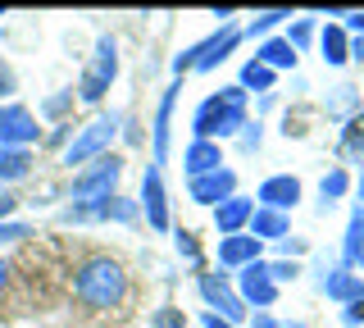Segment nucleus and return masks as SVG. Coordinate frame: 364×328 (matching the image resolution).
<instances>
[{
	"label": "nucleus",
	"mask_w": 364,
	"mask_h": 328,
	"mask_svg": "<svg viewBox=\"0 0 364 328\" xmlns=\"http://www.w3.org/2000/svg\"><path fill=\"white\" fill-rule=\"evenodd\" d=\"M341 18H346V28H355V32H364V9H360V14H341Z\"/></svg>",
	"instance_id": "nucleus-37"
},
{
	"label": "nucleus",
	"mask_w": 364,
	"mask_h": 328,
	"mask_svg": "<svg viewBox=\"0 0 364 328\" xmlns=\"http://www.w3.org/2000/svg\"><path fill=\"white\" fill-rule=\"evenodd\" d=\"M141 210H146V219H151V228H159V233L168 228V191H164V178H159L155 164L146 169V178H141Z\"/></svg>",
	"instance_id": "nucleus-11"
},
{
	"label": "nucleus",
	"mask_w": 364,
	"mask_h": 328,
	"mask_svg": "<svg viewBox=\"0 0 364 328\" xmlns=\"http://www.w3.org/2000/svg\"><path fill=\"white\" fill-rule=\"evenodd\" d=\"M346 187H350V178L341 174V169H333V174L318 183V196H323V206H328V201H337V196H346Z\"/></svg>",
	"instance_id": "nucleus-25"
},
{
	"label": "nucleus",
	"mask_w": 364,
	"mask_h": 328,
	"mask_svg": "<svg viewBox=\"0 0 364 328\" xmlns=\"http://www.w3.org/2000/svg\"><path fill=\"white\" fill-rule=\"evenodd\" d=\"M341 324H364V301H355V305H346V310H341Z\"/></svg>",
	"instance_id": "nucleus-34"
},
{
	"label": "nucleus",
	"mask_w": 364,
	"mask_h": 328,
	"mask_svg": "<svg viewBox=\"0 0 364 328\" xmlns=\"http://www.w3.org/2000/svg\"><path fill=\"white\" fill-rule=\"evenodd\" d=\"M37 137H41V128H37V115L28 105H18V100L0 105V146H23L28 151Z\"/></svg>",
	"instance_id": "nucleus-6"
},
{
	"label": "nucleus",
	"mask_w": 364,
	"mask_h": 328,
	"mask_svg": "<svg viewBox=\"0 0 364 328\" xmlns=\"http://www.w3.org/2000/svg\"><path fill=\"white\" fill-rule=\"evenodd\" d=\"M119 178H123V160H119V155H100V160L82 164L73 174V206H96V201L114 196Z\"/></svg>",
	"instance_id": "nucleus-3"
},
{
	"label": "nucleus",
	"mask_w": 364,
	"mask_h": 328,
	"mask_svg": "<svg viewBox=\"0 0 364 328\" xmlns=\"http://www.w3.org/2000/svg\"><path fill=\"white\" fill-rule=\"evenodd\" d=\"M323 292L333 301H341V305H355V301H364V278L350 274V269H337V274L323 278Z\"/></svg>",
	"instance_id": "nucleus-18"
},
{
	"label": "nucleus",
	"mask_w": 364,
	"mask_h": 328,
	"mask_svg": "<svg viewBox=\"0 0 364 328\" xmlns=\"http://www.w3.org/2000/svg\"><path fill=\"white\" fill-rule=\"evenodd\" d=\"M14 210H18V196H14V191H0V223H9Z\"/></svg>",
	"instance_id": "nucleus-33"
},
{
	"label": "nucleus",
	"mask_w": 364,
	"mask_h": 328,
	"mask_svg": "<svg viewBox=\"0 0 364 328\" xmlns=\"http://www.w3.org/2000/svg\"><path fill=\"white\" fill-rule=\"evenodd\" d=\"M341 151L355 155V160H364V115H355V119H350V128L341 132Z\"/></svg>",
	"instance_id": "nucleus-24"
},
{
	"label": "nucleus",
	"mask_w": 364,
	"mask_h": 328,
	"mask_svg": "<svg viewBox=\"0 0 364 328\" xmlns=\"http://www.w3.org/2000/svg\"><path fill=\"white\" fill-rule=\"evenodd\" d=\"M237 287H242V301L259 305V310H269V305L278 301V282L269 278V265H264V260H255V265H246L242 274H237Z\"/></svg>",
	"instance_id": "nucleus-7"
},
{
	"label": "nucleus",
	"mask_w": 364,
	"mask_h": 328,
	"mask_svg": "<svg viewBox=\"0 0 364 328\" xmlns=\"http://www.w3.org/2000/svg\"><path fill=\"white\" fill-rule=\"evenodd\" d=\"M205 328H237V324H228V319H219V314L210 310V314H205Z\"/></svg>",
	"instance_id": "nucleus-36"
},
{
	"label": "nucleus",
	"mask_w": 364,
	"mask_h": 328,
	"mask_svg": "<svg viewBox=\"0 0 364 328\" xmlns=\"http://www.w3.org/2000/svg\"><path fill=\"white\" fill-rule=\"evenodd\" d=\"M32 151L23 146H0V183H14V178H28L32 174Z\"/></svg>",
	"instance_id": "nucleus-19"
},
{
	"label": "nucleus",
	"mask_w": 364,
	"mask_h": 328,
	"mask_svg": "<svg viewBox=\"0 0 364 328\" xmlns=\"http://www.w3.org/2000/svg\"><path fill=\"white\" fill-rule=\"evenodd\" d=\"M250 214H255V201H246V196H228L223 206H214V228H219L223 237H232V233H242L246 223H250Z\"/></svg>",
	"instance_id": "nucleus-15"
},
{
	"label": "nucleus",
	"mask_w": 364,
	"mask_h": 328,
	"mask_svg": "<svg viewBox=\"0 0 364 328\" xmlns=\"http://www.w3.org/2000/svg\"><path fill=\"white\" fill-rule=\"evenodd\" d=\"M5 282H9V265L0 260V292H5Z\"/></svg>",
	"instance_id": "nucleus-38"
},
{
	"label": "nucleus",
	"mask_w": 364,
	"mask_h": 328,
	"mask_svg": "<svg viewBox=\"0 0 364 328\" xmlns=\"http://www.w3.org/2000/svg\"><path fill=\"white\" fill-rule=\"evenodd\" d=\"M23 237H32L28 223H0V242H23Z\"/></svg>",
	"instance_id": "nucleus-30"
},
{
	"label": "nucleus",
	"mask_w": 364,
	"mask_h": 328,
	"mask_svg": "<svg viewBox=\"0 0 364 328\" xmlns=\"http://www.w3.org/2000/svg\"><path fill=\"white\" fill-rule=\"evenodd\" d=\"M178 255H187V260H191V265H200V246H196V237H191L187 228H182V233H178Z\"/></svg>",
	"instance_id": "nucleus-28"
},
{
	"label": "nucleus",
	"mask_w": 364,
	"mask_h": 328,
	"mask_svg": "<svg viewBox=\"0 0 364 328\" xmlns=\"http://www.w3.org/2000/svg\"><path fill=\"white\" fill-rule=\"evenodd\" d=\"M242 128H246V92L242 87H223V92L205 96L196 105V115H191L196 142H223Z\"/></svg>",
	"instance_id": "nucleus-1"
},
{
	"label": "nucleus",
	"mask_w": 364,
	"mask_h": 328,
	"mask_svg": "<svg viewBox=\"0 0 364 328\" xmlns=\"http://www.w3.org/2000/svg\"><path fill=\"white\" fill-rule=\"evenodd\" d=\"M237 87H242V92H269V87H273V69H264L259 60H250L242 69V83H237Z\"/></svg>",
	"instance_id": "nucleus-23"
},
{
	"label": "nucleus",
	"mask_w": 364,
	"mask_h": 328,
	"mask_svg": "<svg viewBox=\"0 0 364 328\" xmlns=\"http://www.w3.org/2000/svg\"><path fill=\"white\" fill-rule=\"evenodd\" d=\"M182 164H187V174H191V178H205V174H214V169H223V151H219V142H191V146H187V155H182Z\"/></svg>",
	"instance_id": "nucleus-16"
},
{
	"label": "nucleus",
	"mask_w": 364,
	"mask_h": 328,
	"mask_svg": "<svg viewBox=\"0 0 364 328\" xmlns=\"http://www.w3.org/2000/svg\"><path fill=\"white\" fill-rule=\"evenodd\" d=\"M187 191H191L196 206H223L228 196H237V174L232 169H214V174H205V178H191Z\"/></svg>",
	"instance_id": "nucleus-8"
},
{
	"label": "nucleus",
	"mask_w": 364,
	"mask_h": 328,
	"mask_svg": "<svg viewBox=\"0 0 364 328\" xmlns=\"http://www.w3.org/2000/svg\"><path fill=\"white\" fill-rule=\"evenodd\" d=\"M73 219H114V223H132V219H136V206H132V201H123V196H105V201H96V206H73V210H64V223H73Z\"/></svg>",
	"instance_id": "nucleus-12"
},
{
	"label": "nucleus",
	"mask_w": 364,
	"mask_h": 328,
	"mask_svg": "<svg viewBox=\"0 0 364 328\" xmlns=\"http://www.w3.org/2000/svg\"><path fill=\"white\" fill-rule=\"evenodd\" d=\"M350 55H355V60H364V41H350Z\"/></svg>",
	"instance_id": "nucleus-39"
},
{
	"label": "nucleus",
	"mask_w": 364,
	"mask_h": 328,
	"mask_svg": "<svg viewBox=\"0 0 364 328\" xmlns=\"http://www.w3.org/2000/svg\"><path fill=\"white\" fill-rule=\"evenodd\" d=\"M250 237L255 242H282V237H291V219L282 210H264V206H255V214H250Z\"/></svg>",
	"instance_id": "nucleus-14"
},
{
	"label": "nucleus",
	"mask_w": 364,
	"mask_h": 328,
	"mask_svg": "<svg viewBox=\"0 0 364 328\" xmlns=\"http://www.w3.org/2000/svg\"><path fill=\"white\" fill-rule=\"evenodd\" d=\"M296 274H301V269L287 265V260H273V265H269V278H273V282H287V278H296Z\"/></svg>",
	"instance_id": "nucleus-31"
},
{
	"label": "nucleus",
	"mask_w": 364,
	"mask_h": 328,
	"mask_svg": "<svg viewBox=\"0 0 364 328\" xmlns=\"http://www.w3.org/2000/svg\"><path fill=\"white\" fill-rule=\"evenodd\" d=\"M68 105H73V92H60V96H46V100H41V110H46L50 119H55V115H64Z\"/></svg>",
	"instance_id": "nucleus-29"
},
{
	"label": "nucleus",
	"mask_w": 364,
	"mask_h": 328,
	"mask_svg": "<svg viewBox=\"0 0 364 328\" xmlns=\"http://www.w3.org/2000/svg\"><path fill=\"white\" fill-rule=\"evenodd\" d=\"M318 46H323V60L333 64V69H337V64H346V60H350V41H346V32H341L337 23H333V28H323V37H318Z\"/></svg>",
	"instance_id": "nucleus-22"
},
{
	"label": "nucleus",
	"mask_w": 364,
	"mask_h": 328,
	"mask_svg": "<svg viewBox=\"0 0 364 328\" xmlns=\"http://www.w3.org/2000/svg\"><path fill=\"white\" fill-rule=\"evenodd\" d=\"M182 324H187V319H182V310H173V305H159L151 328H182Z\"/></svg>",
	"instance_id": "nucleus-27"
},
{
	"label": "nucleus",
	"mask_w": 364,
	"mask_h": 328,
	"mask_svg": "<svg viewBox=\"0 0 364 328\" xmlns=\"http://www.w3.org/2000/svg\"><path fill=\"white\" fill-rule=\"evenodd\" d=\"M255 60L264 64V69H296V51H291L287 41H282V37L264 41V46H259V55H255Z\"/></svg>",
	"instance_id": "nucleus-21"
},
{
	"label": "nucleus",
	"mask_w": 364,
	"mask_h": 328,
	"mask_svg": "<svg viewBox=\"0 0 364 328\" xmlns=\"http://www.w3.org/2000/svg\"><path fill=\"white\" fill-rule=\"evenodd\" d=\"M196 287H200V297L210 301L214 310H219V319H228V324H232V319H242V314H246V301L237 297V292L228 287V282H223L219 274H200V282H196Z\"/></svg>",
	"instance_id": "nucleus-9"
},
{
	"label": "nucleus",
	"mask_w": 364,
	"mask_h": 328,
	"mask_svg": "<svg viewBox=\"0 0 364 328\" xmlns=\"http://www.w3.org/2000/svg\"><path fill=\"white\" fill-rule=\"evenodd\" d=\"M341 260H346V269H364V210L350 214V228H346V246H341Z\"/></svg>",
	"instance_id": "nucleus-20"
},
{
	"label": "nucleus",
	"mask_w": 364,
	"mask_h": 328,
	"mask_svg": "<svg viewBox=\"0 0 364 328\" xmlns=\"http://www.w3.org/2000/svg\"><path fill=\"white\" fill-rule=\"evenodd\" d=\"M114 78H119V46H114V37H100L96 55H91V64L82 73V83H77V96H82L87 105H96V100H105Z\"/></svg>",
	"instance_id": "nucleus-5"
},
{
	"label": "nucleus",
	"mask_w": 364,
	"mask_h": 328,
	"mask_svg": "<svg viewBox=\"0 0 364 328\" xmlns=\"http://www.w3.org/2000/svg\"><path fill=\"white\" fill-rule=\"evenodd\" d=\"M73 297L82 305H91V310H114V305L128 297V274H123L119 260L91 255L73 278Z\"/></svg>",
	"instance_id": "nucleus-2"
},
{
	"label": "nucleus",
	"mask_w": 364,
	"mask_h": 328,
	"mask_svg": "<svg viewBox=\"0 0 364 328\" xmlns=\"http://www.w3.org/2000/svg\"><path fill=\"white\" fill-rule=\"evenodd\" d=\"M255 201H259L264 210H282V214H287L296 201H301V178H291V174H273V178H264V183H259Z\"/></svg>",
	"instance_id": "nucleus-10"
},
{
	"label": "nucleus",
	"mask_w": 364,
	"mask_h": 328,
	"mask_svg": "<svg viewBox=\"0 0 364 328\" xmlns=\"http://www.w3.org/2000/svg\"><path fill=\"white\" fill-rule=\"evenodd\" d=\"M250 328H282L278 319H273V314L269 310H255V324H250Z\"/></svg>",
	"instance_id": "nucleus-35"
},
{
	"label": "nucleus",
	"mask_w": 364,
	"mask_h": 328,
	"mask_svg": "<svg viewBox=\"0 0 364 328\" xmlns=\"http://www.w3.org/2000/svg\"><path fill=\"white\" fill-rule=\"evenodd\" d=\"M14 87H18V78L9 64H0V96H14Z\"/></svg>",
	"instance_id": "nucleus-32"
},
{
	"label": "nucleus",
	"mask_w": 364,
	"mask_h": 328,
	"mask_svg": "<svg viewBox=\"0 0 364 328\" xmlns=\"http://www.w3.org/2000/svg\"><path fill=\"white\" fill-rule=\"evenodd\" d=\"M114 137H119V119H114V115H109V119H91L87 128L64 146V164H68V169H73V164L82 169V164H91V160H100V155H109V142H114Z\"/></svg>",
	"instance_id": "nucleus-4"
},
{
	"label": "nucleus",
	"mask_w": 364,
	"mask_h": 328,
	"mask_svg": "<svg viewBox=\"0 0 364 328\" xmlns=\"http://www.w3.org/2000/svg\"><path fill=\"white\" fill-rule=\"evenodd\" d=\"M282 18H291L287 9H269V14H255V18H250V28H246V32H250V37H255V32H269V28H278Z\"/></svg>",
	"instance_id": "nucleus-26"
},
{
	"label": "nucleus",
	"mask_w": 364,
	"mask_h": 328,
	"mask_svg": "<svg viewBox=\"0 0 364 328\" xmlns=\"http://www.w3.org/2000/svg\"><path fill=\"white\" fill-rule=\"evenodd\" d=\"M259 246H264V242H255L250 233H232V237H223V242H219V265L246 269V265H255V260H259Z\"/></svg>",
	"instance_id": "nucleus-13"
},
{
	"label": "nucleus",
	"mask_w": 364,
	"mask_h": 328,
	"mask_svg": "<svg viewBox=\"0 0 364 328\" xmlns=\"http://www.w3.org/2000/svg\"><path fill=\"white\" fill-rule=\"evenodd\" d=\"M173 100H178V87H168L159 96V110H155V169L168 160V128H173Z\"/></svg>",
	"instance_id": "nucleus-17"
}]
</instances>
